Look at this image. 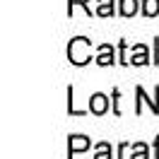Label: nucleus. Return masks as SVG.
I'll use <instances>...</instances> for the list:
<instances>
[{"mask_svg":"<svg viewBox=\"0 0 159 159\" xmlns=\"http://www.w3.org/2000/svg\"><path fill=\"white\" fill-rule=\"evenodd\" d=\"M125 149H128V145L123 142V145H120V147H118V159H123V154H125Z\"/></svg>","mask_w":159,"mask_h":159,"instance_id":"obj_15","label":"nucleus"},{"mask_svg":"<svg viewBox=\"0 0 159 159\" xmlns=\"http://www.w3.org/2000/svg\"><path fill=\"white\" fill-rule=\"evenodd\" d=\"M142 15L145 17H157L159 15V0H142Z\"/></svg>","mask_w":159,"mask_h":159,"instance_id":"obj_6","label":"nucleus"},{"mask_svg":"<svg viewBox=\"0 0 159 159\" xmlns=\"http://www.w3.org/2000/svg\"><path fill=\"white\" fill-rule=\"evenodd\" d=\"M94 159H111V145L109 142H99L97 145V154Z\"/></svg>","mask_w":159,"mask_h":159,"instance_id":"obj_10","label":"nucleus"},{"mask_svg":"<svg viewBox=\"0 0 159 159\" xmlns=\"http://www.w3.org/2000/svg\"><path fill=\"white\" fill-rule=\"evenodd\" d=\"M154 159H159V138H157V142H154Z\"/></svg>","mask_w":159,"mask_h":159,"instance_id":"obj_16","label":"nucleus"},{"mask_svg":"<svg viewBox=\"0 0 159 159\" xmlns=\"http://www.w3.org/2000/svg\"><path fill=\"white\" fill-rule=\"evenodd\" d=\"M135 94H138V106H135V113H142V101L147 99L145 97V89L142 87H138L135 89ZM159 87H154V99H147V104H149V109H152V113H159Z\"/></svg>","mask_w":159,"mask_h":159,"instance_id":"obj_2","label":"nucleus"},{"mask_svg":"<svg viewBox=\"0 0 159 159\" xmlns=\"http://www.w3.org/2000/svg\"><path fill=\"white\" fill-rule=\"evenodd\" d=\"M89 111H92V113H97V116L106 113V111H109V97H106V94H101V92L92 94V99H89Z\"/></svg>","mask_w":159,"mask_h":159,"instance_id":"obj_4","label":"nucleus"},{"mask_svg":"<svg viewBox=\"0 0 159 159\" xmlns=\"http://www.w3.org/2000/svg\"><path fill=\"white\" fill-rule=\"evenodd\" d=\"M89 138H84V135H70V142H68V159H72V154H77V152H84V149H89Z\"/></svg>","mask_w":159,"mask_h":159,"instance_id":"obj_3","label":"nucleus"},{"mask_svg":"<svg viewBox=\"0 0 159 159\" xmlns=\"http://www.w3.org/2000/svg\"><path fill=\"white\" fill-rule=\"evenodd\" d=\"M97 15H99V17H111V15H113V0H99Z\"/></svg>","mask_w":159,"mask_h":159,"instance_id":"obj_9","label":"nucleus"},{"mask_svg":"<svg viewBox=\"0 0 159 159\" xmlns=\"http://www.w3.org/2000/svg\"><path fill=\"white\" fill-rule=\"evenodd\" d=\"M147 58H149L147 46H142V43H140V46H135V56H133V60H130V63H133V65H145V63H147Z\"/></svg>","mask_w":159,"mask_h":159,"instance_id":"obj_7","label":"nucleus"},{"mask_svg":"<svg viewBox=\"0 0 159 159\" xmlns=\"http://www.w3.org/2000/svg\"><path fill=\"white\" fill-rule=\"evenodd\" d=\"M68 111H70V116H84V111L75 109V101H72V87H68Z\"/></svg>","mask_w":159,"mask_h":159,"instance_id":"obj_12","label":"nucleus"},{"mask_svg":"<svg viewBox=\"0 0 159 159\" xmlns=\"http://www.w3.org/2000/svg\"><path fill=\"white\" fill-rule=\"evenodd\" d=\"M118 97H120V92L113 89V113H120V109H118Z\"/></svg>","mask_w":159,"mask_h":159,"instance_id":"obj_14","label":"nucleus"},{"mask_svg":"<svg viewBox=\"0 0 159 159\" xmlns=\"http://www.w3.org/2000/svg\"><path fill=\"white\" fill-rule=\"evenodd\" d=\"M68 58L72 65H87L92 60V43L84 36H75L68 46Z\"/></svg>","mask_w":159,"mask_h":159,"instance_id":"obj_1","label":"nucleus"},{"mask_svg":"<svg viewBox=\"0 0 159 159\" xmlns=\"http://www.w3.org/2000/svg\"><path fill=\"white\" fill-rule=\"evenodd\" d=\"M147 154H149L147 145H145V142H138V145H135V152H133V157H130V159H149Z\"/></svg>","mask_w":159,"mask_h":159,"instance_id":"obj_11","label":"nucleus"},{"mask_svg":"<svg viewBox=\"0 0 159 159\" xmlns=\"http://www.w3.org/2000/svg\"><path fill=\"white\" fill-rule=\"evenodd\" d=\"M97 63H99V65H113V63H116V58H113V48H111L109 43L99 46V56H97Z\"/></svg>","mask_w":159,"mask_h":159,"instance_id":"obj_5","label":"nucleus"},{"mask_svg":"<svg viewBox=\"0 0 159 159\" xmlns=\"http://www.w3.org/2000/svg\"><path fill=\"white\" fill-rule=\"evenodd\" d=\"M87 2H89V0H70V7H68V12L72 10V5H82V7H84V10L89 12V5H87Z\"/></svg>","mask_w":159,"mask_h":159,"instance_id":"obj_13","label":"nucleus"},{"mask_svg":"<svg viewBox=\"0 0 159 159\" xmlns=\"http://www.w3.org/2000/svg\"><path fill=\"white\" fill-rule=\"evenodd\" d=\"M138 12V0H120V15L123 17H133Z\"/></svg>","mask_w":159,"mask_h":159,"instance_id":"obj_8","label":"nucleus"}]
</instances>
